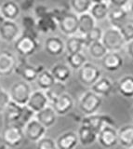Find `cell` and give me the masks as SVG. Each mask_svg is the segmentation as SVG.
<instances>
[{
  "label": "cell",
  "instance_id": "cell-1",
  "mask_svg": "<svg viewBox=\"0 0 133 149\" xmlns=\"http://www.w3.org/2000/svg\"><path fill=\"white\" fill-rule=\"evenodd\" d=\"M102 104L103 97L89 91L82 95L79 101V109L85 116H90L97 113Z\"/></svg>",
  "mask_w": 133,
  "mask_h": 149
},
{
  "label": "cell",
  "instance_id": "cell-2",
  "mask_svg": "<svg viewBox=\"0 0 133 149\" xmlns=\"http://www.w3.org/2000/svg\"><path fill=\"white\" fill-rule=\"evenodd\" d=\"M14 48L18 54L21 57H29V56L35 54L39 48V43L36 38L22 34L18 37L14 42Z\"/></svg>",
  "mask_w": 133,
  "mask_h": 149
},
{
  "label": "cell",
  "instance_id": "cell-3",
  "mask_svg": "<svg viewBox=\"0 0 133 149\" xmlns=\"http://www.w3.org/2000/svg\"><path fill=\"white\" fill-rule=\"evenodd\" d=\"M31 93L32 88L29 83L24 80H21L13 84L8 94L10 97V101L16 102L19 105L24 106L27 104Z\"/></svg>",
  "mask_w": 133,
  "mask_h": 149
},
{
  "label": "cell",
  "instance_id": "cell-4",
  "mask_svg": "<svg viewBox=\"0 0 133 149\" xmlns=\"http://www.w3.org/2000/svg\"><path fill=\"white\" fill-rule=\"evenodd\" d=\"M1 137L7 144V146L10 148L20 146L25 138L24 129L16 124L6 126Z\"/></svg>",
  "mask_w": 133,
  "mask_h": 149
},
{
  "label": "cell",
  "instance_id": "cell-5",
  "mask_svg": "<svg viewBox=\"0 0 133 149\" xmlns=\"http://www.w3.org/2000/svg\"><path fill=\"white\" fill-rule=\"evenodd\" d=\"M82 124L89 126L94 132L99 133L104 126H112L114 127L116 121L109 115L103 114H93L90 116H85L82 119Z\"/></svg>",
  "mask_w": 133,
  "mask_h": 149
},
{
  "label": "cell",
  "instance_id": "cell-6",
  "mask_svg": "<svg viewBox=\"0 0 133 149\" xmlns=\"http://www.w3.org/2000/svg\"><path fill=\"white\" fill-rule=\"evenodd\" d=\"M100 77V70L91 63H86L78 69L79 81L85 86L91 87Z\"/></svg>",
  "mask_w": 133,
  "mask_h": 149
},
{
  "label": "cell",
  "instance_id": "cell-7",
  "mask_svg": "<svg viewBox=\"0 0 133 149\" xmlns=\"http://www.w3.org/2000/svg\"><path fill=\"white\" fill-rule=\"evenodd\" d=\"M44 69L45 68L43 65H37V66L31 65L22 59L20 63H17V66L14 72L24 78V81L29 83V82L35 81L39 73L41 71H43Z\"/></svg>",
  "mask_w": 133,
  "mask_h": 149
},
{
  "label": "cell",
  "instance_id": "cell-8",
  "mask_svg": "<svg viewBox=\"0 0 133 149\" xmlns=\"http://www.w3.org/2000/svg\"><path fill=\"white\" fill-rule=\"evenodd\" d=\"M102 43L104 45L107 50L116 51L120 49L124 45V39L120 34V32L117 29L111 28L103 34Z\"/></svg>",
  "mask_w": 133,
  "mask_h": 149
},
{
  "label": "cell",
  "instance_id": "cell-9",
  "mask_svg": "<svg viewBox=\"0 0 133 149\" xmlns=\"http://www.w3.org/2000/svg\"><path fill=\"white\" fill-rule=\"evenodd\" d=\"M18 61L11 51L4 49L0 51V77H8L15 71Z\"/></svg>",
  "mask_w": 133,
  "mask_h": 149
},
{
  "label": "cell",
  "instance_id": "cell-10",
  "mask_svg": "<svg viewBox=\"0 0 133 149\" xmlns=\"http://www.w3.org/2000/svg\"><path fill=\"white\" fill-rule=\"evenodd\" d=\"M97 141L103 148H113L118 143L117 130L112 126H104L100 130L97 136Z\"/></svg>",
  "mask_w": 133,
  "mask_h": 149
},
{
  "label": "cell",
  "instance_id": "cell-11",
  "mask_svg": "<svg viewBox=\"0 0 133 149\" xmlns=\"http://www.w3.org/2000/svg\"><path fill=\"white\" fill-rule=\"evenodd\" d=\"M47 132V128L38 122L35 118H33L27 123L24 128V137L30 142L36 143L41 138H43Z\"/></svg>",
  "mask_w": 133,
  "mask_h": 149
},
{
  "label": "cell",
  "instance_id": "cell-12",
  "mask_svg": "<svg viewBox=\"0 0 133 149\" xmlns=\"http://www.w3.org/2000/svg\"><path fill=\"white\" fill-rule=\"evenodd\" d=\"M21 36V29L14 21L5 20L0 27V38L3 41L11 43Z\"/></svg>",
  "mask_w": 133,
  "mask_h": 149
},
{
  "label": "cell",
  "instance_id": "cell-13",
  "mask_svg": "<svg viewBox=\"0 0 133 149\" xmlns=\"http://www.w3.org/2000/svg\"><path fill=\"white\" fill-rule=\"evenodd\" d=\"M58 26L64 35L74 36L78 32V17L74 13L67 11L58 22Z\"/></svg>",
  "mask_w": 133,
  "mask_h": 149
},
{
  "label": "cell",
  "instance_id": "cell-14",
  "mask_svg": "<svg viewBox=\"0 0 133 149\" xmlns=\"http://www.w3.org/2000/svg\"><path fill=\"white\" fill-rule=\"evenodd\" d=\"M48 99L44 91H35L34 92L31 93L30 98L28 102H27V106L29 107L30 109L33 110L35 113H37V112L41 111L44 109L46 106L48 105Z\"/></svg>",
  "mask_w": 133,
  "mask_h": 149
},
{
  "label": "cell",
  "instance_id": "cell-15",
  "mask_svg": "<svg viewBox=\"0 0 133 149\" xmlns=\"http://www.w3.org/2000/svg\"><path fill=\"white\" fill-rule=\"evenodd\" d=\"M52 107L57 115L64 116L68 114L74 107V100L70 94L64 92L58 99L52 102Z\"/></svg>",
  "mask_w": 133,
  "mask_h": 149
},
{
  "label": "cell",
  "instance_id": "cell-16",
  "mask_svg": "<svg viewBox=\"0 0 133 149\" xmlns=\"http://www.w3.org/2000/svg\"><path fill=\"white\" fill-rule=\"evenodd\" d=\"M123 63L124 60L122 56L116 51L107 52L103 57V66L109 72L118 71L123 66Z\"/></svg>",
  "mask_w": 133,
  "mask_h": 149
},
{
  "label": "cell",
  "instance_id": "cell-17",
  "mask_svg": "<svg viewBox=\"0 0 133 149\" xmlns=\"http://www.w3.org/2000/svg\"><path fill=\"white\" fill-rule=\"evenodd\" d=\"M57 114L52 106H46L44 109L35 113V118L42 124L45 128H50L56 123Z\"/></svg>",
  "mask_w": 133,
  "mask_h": 149
},
{
  "label": "cell",
  "instance_id": "cell-18",
  "mask_svg": "<svg viewBox=\"0 0 133 149\" xmlns=\"http://www.w3.org/2000/svg\"><path fill=\"white\" fill-rule=\"evenodd\" d=\"M44 49L50 56H59L65 49V43L58 36H49L45 40Z\"/></svg>",
  "mask_w": 133,
  "mask_h": 149
},
{
  "label": "cell",
  "instance_id": "cell-19",
  "mask_svg": "<svg viewBox=\"0 0 133 149\" xmlns=\"http://www.w3.org/2000/svg\"><path fill=\"white\" fill-rule=\"evenodd\" d=\"M78 143L77 133L70 130L60 135L56 141V146L58 149H75Z\"/></svg>",
  "mask_w": 133,
  "mask_h": 149
},
{
  "label": "cell",
  "instance_id": "cell-20",
  "mask_svg": "<svg viewBox=\"0 0 133 149\" xmlns=\"http://www.w3.org/2000/svg\"><path fill=\"white\" fill-rule=\"evenodd\" d=\"M21 13L20 6L14 0H7L0 7V14L5 18V20L15 21Z\"/></svg>",
  "mask_w": 133,
  "mask_h": 149
},
{
  "label": "cell",
  "instance_id": "cell-21",
  "mask_svg": "<svg viewBox=\"0 0 133 149\" xmlns=\"http://www.w3.org/2000/svg\"><path fill=\"white\" fill-rule=\"evenodd\" d=\"M21 105L17 104L16 102L10 101L7 105L5 111L3 112L4 115V123L6 126L16 124L20 118L21 112Z\"/></svg>",
  "mask_w": 133,
  "mask_h": 149
},
{
  "label": "cell",
  "instance_id": "cell-22",
  "mask_svg": "<svg viewBox=\"0 0 133 149\" xmlns=\"http://www.w3.org/2000/svg\"><path fill=\"white\" fill-rule=\"evenodd\" d=\"M77 133V137H78V141L83 146H89L91 144H93L97 141L98 133L94 132V130L89 128V126L82 124L81 127L79 128Z\"/></svg>",
  "mask_w": 133,
  "mask_h": 149
},
{
  "label": "cell",
  "instance_id": "cell-23",
  "mask_svg": "<svg viewBox=\"0 0 133 149\" xmlns=\"http://www.w3.org/2000/svg\"><path fill=\"white\" fill-rule=\"evenodd\" d=\"M118 143L123 147L130 149L133 147V125L127 124L117 130Z\"/></svg>",
  "mask_w": 133,
  "mask_h": 149
},
{
  "label": "cell",
  "instance_id": "cell-24",
  "mask_svg": "<svg viewBox=\"0 0 133 149\" xmlns=\"http://www.w3.org/2000/svg\"><path fill=\"white\" fill-rule=\"evenodd\" d=\"M57 27H58V22L50 15V13H48L47 16L36 20L35 28L38 31V33L48 34V33L54 32L57 29Z\"/></svg>",
  "mask_w": 133,
  "mask_h": 149
},
{
  "label": "cell",
  "instance_id": "cell-25",
  "mask_svg": "<svg viewBox=\"0 0 133 149\" xmlns=\"http://www.w3.org/2000/svg\"><path fill=\"white\" fill-rule=\"evenodd\" d=\"M113 83L107 77H100L92 86L91 91L100 96L108 97L113 91Z\"/></svg>",
  "mask_w": 133,
  "mask_h": 149
},
{
  "label": "cell",
  "instance_id": "cell-26",
  "mask_svg": "<svg viewBox=\"0 0 133 149\" xmlns=\"http://www.w3.org/2000/svg\"><path fill=\"white\" fill-rule=\"evenodd\" d=\"M50 73H51L56 81L64 83L71 77V68L66 64L57 63L52 66Z\"/></svg>",
  "mask_w": 133,
  "mask_h": 149
},
{
  "label": "cell",
  "instance_id": "cell-27",
  "mask_svg": "<svg viewBox=\"0 0 133 149\" xmlns=\"http://www.w3.org/2000/svg\"><path fill=\"white\" fill-rule=\"evenodd\" d=\"M117 90L123 97L132 98L133 97V76L123 77L118 81Z\"/></svg>",
  "mask_w": 133,
  "mask_h": 149
},
{
  "label": "cell",
  "instance_id": "cell-28",
  "mask_svg": "<svg viewBox=\"0 0 133 149\" xmlns=\"http://www.w3.org/2000/svg\"><path fill=\"white\" fill-rule=\"evenodd\" d=\"M84 47H87L84 37H78L72 36L67 39L65 43V49L69 54L81 52Z\"/></svg>",
  "mask_w": 133,
  "mask_h": 149
},
{
  "label": "cell",
  "instance_id": "cell-29",
  "mask_svg": "<svg viewBox=\"0 0 133 149\" xmlns=\"http://www.w3.org/2000/svg\"><path fill=\"white\" fill-rule=\"evenodd\" d=\"M35 81L40 90L44 91L48 90V88L56 82V80H55V78L53 77L50 71L46 69H44L43 71H41L39 73V74L35 79Z\"/></svg>",
  "mask_w": 133,
  "mask_h": 149
},
{
  "label": "cell",
  "instance_id": "cell-30",
  "mask_svg": "<svg viewBox=\"0 0 133 149\" xmlns=\"http://www.w3.org/2000/svg\"><path fill=\"white\" fill-rule=\"evenodd\" d=\"M95 27V22L93 17L89 13L80 14L78 17V32L82 35H87L88 33Z\"/></svg>",
  "mask_w": 133,
  "mask_h": 149
},
{
  "label": "cell",
  "instance_id": "cell-31",
  "mask_svg": "<svg viewBox=\"0 0 133 149\" xmlns=\"http://www.w3.org/2000/svg\"><path fill=\"white\" fill-rule=\"evenodd\" d=\"M108 16L113 25L120 27L122 24L125 23V21L127 19V13L123 8H114L111 11L108 12Z\"/></svg>",
  "mask_w": 133,
  "mask_h": 149
},
{
  "label": "cell",
  "instance_id": "cell-32",
  "mask_svg": "<svg viewBox=\"0 0 133 149\" xmlns=\"http://www.w3.org/2000/svg\"><path fill=\"white\" fill-rule=\"evenodd\" d=\"M90 15L93 17V19L96 20H103L104 18H106L108 15L109 9L106 3H95L91 5L89 8Z\"/></svg>",
  "mask_w": 133,
  "mask_h": 149
},
{
  "label": "cell",
  "instance_id": "cell-33",
  "mask_svg": "<svg viewBox=\"0 0 133 149\" xmlns=\"http://www.w3.org/2000/svg\"><path fill=\"white\" fill-rule=\"evenodd\" d=\"M65 90H66V88H65V85H64V83L56 81L48 90L45 91V93H46V95H47L48 101L52 102L56 99H58L62 94H63V93L65 92Z\"/></svg>",
  "mask_w": 133,
  "mask_h": 149
},
{
  "label": "cell",
  "instance_id": "cell-34",
  "mask_svg": "<svg viewBox=\"0 0 133 149\" xmlns=\"http://www.w3.org/2000/svg\"><path fill=\"white\" fill-rule=\"evenodd\" d=\"M66 61L68 64H69L70 68L78 70L82 65L87 63V58L82 52H77L68 54L66 57Z\"/></svg>",
  "mask_w": 133,
  "mask_h": 149
},
{
  "label": "cell",
  "instance_id": "cell-35",
  "mask_svg": "<svg viewBox=\"0 0 133 149\" xmlns=\"http://www.w3.org/2000/svg\"><path fill=\"white\" fill-rule=\"evenodd\" d=\"M35 113L33 110L30 109L27 105H24L21 107V112L20 118L18 119L16 125L20 126L21 128L24 129V126L28 123L29 121L35 118Z\"/></svg>",
  "mask_w": 133,
  "mask_h": 149
},
{
  "label": "cell",
  "instance_id": "cell-36",
  "mask_svg": "<svg viewBox=\"0 0 133 149\" xmlns=\"http://www.w3.org/2000/svg\"><path fill=\"white\" fill-rule=\"evenodd\" d=\"M89 49L90 55L95 59L103 58L108 51L106 49V48L104 47V45L100 41H97V42H94V43H91L89 46Z\"/></svg>",
  "mask_w": 133,
  "mask_h": 149
},
{
  "label": "cell",
  "instance_id": "cell-37",
  "mask_svg": "<svg viewBox=\"0 0 133 149\" xmlns=\"http://www.w3.org/2000/svg\"><path fill=\"white\" fill-rule=\"evenodd\" d=\"M70 2L72 8L79 15L89 10L91 5H92L90 0H71Z\"/></svg>",
  "mask_w": 133,
  "mask_h": 149
},
{
  "label": "cell",
  "instance_id": "cell-38",
  "mask_svg": "<svg viewBox=\"0 0 133 149\" xmlns=\"http://www.w3.org/2000/svg\"><path fill=\"white\" fill-rule=\"evenodd\" d=\"M103 37V31L99 27H94L93 29H91L88 34L85 35L84 38L86 40V45L87 47H89L91 43H94V42L100 41Z\"/></svg>",
  "mask_w": 133,
  "mask_h": 149
},
{
  "label": "cell",
  "instance_id": "cell-39",
  "mask_svg": "<svg viewBox=\"0 0 133 149\" xmlns=\"http://www.w3.org/2000/svg\"><path fill=\"white\" fill-rule=\"evenodd\" d=\"M118 28L124 41L130 42L131 40H133V24L125 22Z\"/></svg>",
  "mask_w": 133,
  "mask_h": 149
},
{
  "label": "cell",
  "instance_id": "cell-40",
  "mask_svg": "<svg viewBox=\"0 0 133 149\" xmlns=\"http://www.w3.org/2000/svg\"><path fill=\"white\" fill-rule=\"evenodd\" d=\"M36 149H58L56 142L49 137H43L36 142Z\"/></svg>",
  "mask_w": 133,
  "mask_h": 149
},
{
  "label": "cell",
  "instance_id": "cell-41",
  "mask_svg": "<svg viewBox=\"0 0 133 149\" xmlns=\"http://www.w3.org/2000/svg\"><path fill=\"white\" fill-rule=\"evenodd\" d=\"M21 25L24 27V30H31L35 29L36 20L35 18L31 15H25L21 19Z\"/></svg>",
  "mask_w": 133,
  "mask_h": 149
},
{
  "label": "cell",
  "instance_id": "cell-42",
  "mask_svg": "<svg viewBox=\"0 0 133 149\" xmlns=\"http://www.w3.org/2000/svg\"><path fill=\"white\" fill-rule=\"evenodd\" d=\"M10 102V97L8 92L0 88V113L3 114V112L5 111L6 107Z\"/></svg>",
  "mask_w": 133,
  "mask_h": 149
},
{
  "label": "cell",
  "instance_id": "cell-43",
  "mask_svg": "<svg viewBox=\"0 0 133 149\" xmlns=\"http://www.w3.org/2000/svg\"><path fill=\"white\" fill-rule=\"evenodd\" d=\"M34 12L35 15L37 19L43 18L45 16H47L49 13V9L47 6H45L43 4H39L37 6H35L34 8Z\"/></svg>",
  "mask_w": 133,
  "mask_h": 149
},
{
  "label": "cell",
  "instance_id": "cell-44",
  "mask_svg": "<svg viewBox=\"0 0 133 149\" xmlns=\"http://www.w3.org/2000/svg\"><path fill=\"white\" fill-rule=\"evenodd\" d=\"M66 12H67V10H65L64 8H55L51 9V10H49L50 15L56 20L57 22H60V20L65 15Z\"/></svg>",
  "mask_w": 133,
  "mask_h": 149
},
{
  "label": "cell",
  "instance_id": "cell-45",
  "mask_svg": "<svg viewBox=\"0 0 133 149\" xmlns=\"http://www.w3.org/2000/svg\"><path fill=\"white\" fill-rule=\"evenodd\" d=\"M34 8H35V0H24L20 7L21 10H24L25 12L31 10V9H34Z\"/></svg>",
  "mask_w": 133,
  "mask_h": 149
},
{
  "label": "cell",
  "instance_id": "cell-46",
  "mask_svg": "<svg viewBox=\"0 0 133 149\" xmlns=\"http://www.w3.org/2000/svg\"><path fill=\"white\" fill-rule=\"evenodd\" d=\"M127 1L128 0H110V2L116 8H123L127 3Z\"/></svg>",
  "mask_w": 133,
  "mask_h": 149
},
{
  "label": "cell",
  "instance_id": "cell-47",
  "mask_svg": "<svg viewBox=\"0 0 133 149\" xmlns=\"http://www.w3.org/2000/svg\"><path fill=\"white\" fill-rule=\"evenodd\" d=\"M127 53L133 58V40H131L127 45Z\"/></svg>",
  "mask_w": 133,
  "mask_h": 149
},
{
  "label": "cell",
  "instance_id": "cell-48",
  "mask_svg": "<svg viewBox=\"0 0 133 149\" xmlns=\"http://www.w3.org/2000/svg\"><path fill=\"white\" fill-rule=\"evenodd\" d=\"M7 148H8L7 144L5 143V142H4L2 137L0 136V149H7Z\"/></svg>",
  "mask_w": 133,
  "mask_h": 149
},
{
  "label": "cell",
  "instance_id": "cell-49",
  "mask_svg": "<svg viewBox=\"0 0 133 149\" xmlns=\"http://www.w3.org/2000/svg\"><path fill=\"white\" fill-rule=\"evenodd\" d=\"M5 22V18H4L1 14H0V27H1V25L3 24V22Z\"/></svg>",
  "mask_w": 133,
  "mask_h": 149
},
{
  "label": "cell",
  "instance_id": "cell-50",
  "mask_svg": "<svg viewBox=\"0 0 133 149\" xmlns=\"http://www.w3.org/2000/svg\"><path fill=\"white\" fill-rule=\"evenodd\" d=\"M90 1H91V3L95 4V3H103L105 1V0H90Z\"/></svg>",
  "mask_w": 133,
  "mask_h": 149
},
{
  "label": "cell",
  "instance_id": "cell-51",
  "mask_svg": "<svg viewBox=\"0 0 133 149\" xmlns=\"http://www.w3.org/2000/svg\"><path fill=\"white\" fill-rule=\"evenodd\" d=\"M130 9H131V12L133 13V2H132V4H131V8H130Z\"/></svg>",
  "mask_w": 133,
  "mask_h": 149
},
{
  "label": "cell",
  "instance_id": "cell-52",
  "mask_svg": "<svg viewBox=\"0 0 133 149\" xmlns=\"http://www.w3.org/2000/svg\"><path fill=\"white\" fill-rule=\"evenodd\" d=\"M131 116H132V118H133V106H132V108H131Z\"/></svg>",
  "mask_w": 133,
  "mask_h": 149
},
{
  "label": "cell",
  "instance_id": "cell-53",
  "mask_svg": "<svg viewBox=\"0 0 133 149\" xmlns=\"http://www.w3.org/2000/svg\"><path fill=\"white\" fill-rule=\"evenodd\" d=\"M130 149H133V147H132V148H130Z\"/></svg>",
  "mask_w": 133,
  "mask_h": 149
},
{
  "label": "cell",
  "instance_id": "cell-54",
  "mask_svg": "<svg viewBox=\"0 0 133 149\" xmlns=\"http://www.w3.org/2000/svg\"><path fill=\"white\" fill-rule=\"evenodd\" d=\"M0 88H1V87H0Z\"/></svg>",
  "mask_w": 133,
  "mask_h": 149
}]
</instances>
